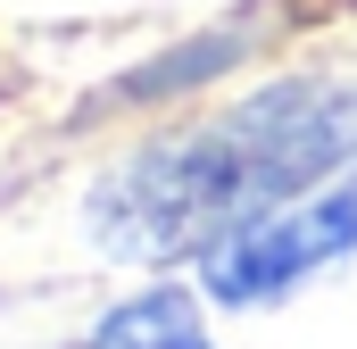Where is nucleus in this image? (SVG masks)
<instances>
[{
	"instance_id": "f257e3e1",
	"label": "nucleus",
	"mask_w": 357,
	"mask_h": 349,
	"mask_svg": "<svg viewBox=\"0 0 357 349\" xmlns=\"http://www.w3.org/2000/svg\"><path fill=\"white\" fill-rule=\"evenodd\" d=\"M341 167H357V84H266L216 108L208 125L158 133L133 158H116L84 200V233L108 266H199L241 225L333 183Z\"/></svg>"
},
{
	"instance_id": "f03ea898",
	"label": "nucleus",
	"mask_w": 357,
	"mask_h": 349,
	"mask_svg": "<svg viewBox=\"0 0 357 349\" xmlns=\"http://www.w3.org/2000/svg\"><path fill=\"white\" fill-rule=\"evenodd\" d=\"M349 258H357V167H341L333 183L266 208L225 250H208L199 258V299L250 316V308H274V299L324 283L333 266H349Z\"/></svg>"
},
{
	"instance_id": "7ed1b4c3",
	"label": "nucleus",
	"mask_w": 357,
	"mask_h": 349,
	"mask_svg": "<svg viewBox=\"0 0 357 349\" xmlns=\"http://www.w3.org/2000/svg\"><path fill=\"white\" fill-rule=\"evenodd\" d=\"M84 349H216L208 299L183 291V283H142L133 299L100 308V325L84 333Z\"/></svg>"
}]
</instances>
